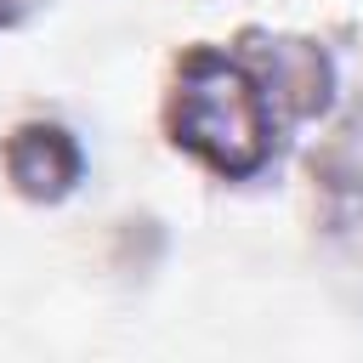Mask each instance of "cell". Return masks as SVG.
<instances>
[{
  "label": "cell",
  "instance_id": "6da1fadb",
  "mask_svg": "<svg viewBox=\"0 0 363 363\" xmlns=\"http://www.w3.org/2000/svg\"><path fill=\"white\" fill-rule=\"evenodd\" d=\"M176 125L187 147H199L216 170H233V176L267 153V119H261L255 85L233 62H216V57H199L187 68Z\"/></svg>",
  "mask_w": 363,
  "mask_h": 363
},
{
  "label": "cell",
  "instance_id": "7a4b0ae2",
  "mask_svg": "<svg viewBox=\"0 0 363 363\" xmlns=\"http://www.w3.org/2000/svg\"><path fill=\"white\" fill-rule=\"evenodd\" d=\"M79 170V153L62 130H23L17 147H11V176L28 187V193H62Z\"/></svg>",
  "mask_w": 363,
  "mask_h": 363
},
{
  "label": "cell",
  "instance_id": "3957f363",
  "mask_svg": "<svg viewBox=\"0 0 363 363\" xmlns=\"http://www.w3.org/2000/svg\"><path fill=\"white\" fill-rule=\"evenodd\" d=\"M11 11H17V0H0V17H11Z\"/></svg>",
  "mask_w": 363,
  "mask_h": 363
}]
</instances>
